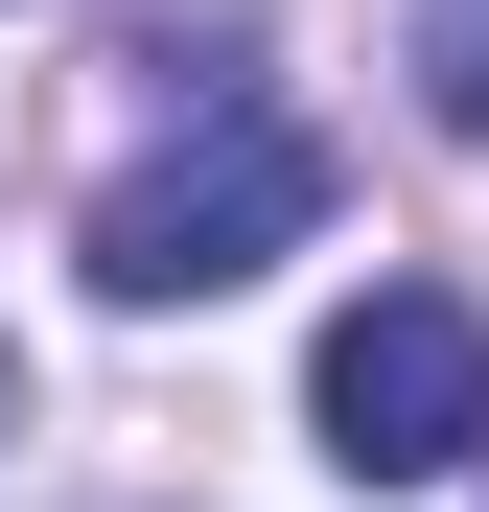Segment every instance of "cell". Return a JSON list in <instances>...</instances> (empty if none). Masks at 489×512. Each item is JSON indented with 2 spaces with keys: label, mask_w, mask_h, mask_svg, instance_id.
<instances>
[{
  "label": "cell",
  "mask_w": 489,
  "mask_h": 512,
  "mask_svg": "<svg viewBox=\"0 0 489 512\" xmlns=\"http://www.w3.org/2000/svg\"><path fill=\"white\" fill-rule=\"evenodd\" d=\"M303 233H326V140L257 117V94H210L187 140H140L117 187H94V303H233Z\"/></svg>",
  "instance_id": "cell-1"
},
{
  "label": "cell",
  "mask_w": 489,
  "mask_h": 512,
  "mask_svg": "<svg viewBox=\"0 0 489 512\" xmlns=\"http://www.w3.org/2000/svg\"><path fill=\"white\" fill-rule=\"evenodd\" d=\"M303 419H326L350 489H466V466H489V326H466L443 280H373L350 326H326Z\"/></svg>",
  "instance_id": "cell-2"
},
{
  "label": "cell",
  "mask_w": 489,
  "mask_h": 512,
  "mask_svg": "<svg viewBox=\"0 0 489 512\" xmlns=\"http://www.w3.org/2000/svg\"><path fill=\"white\" fill-rule=\"evenodd\" d=\"M396 70H420L443 140H489V0H420V47H396Z\"/></svg>",
  "instance_id": "cell-3"
},
{
  "label": "cell",
  "mask_w": 489,
  "mask_h": 512,
  "mask_svg": "<svg viewBox=\"0 0 489 512\" xmlns=\"http://www.w3.org/2000/svg\"><path fill=\"white\" fill-rule=\"evenodd\" d=\"M0 443H24V350H0Z\"/></svg>",
  "instance_id": "cell-4"
}]
</instances>
